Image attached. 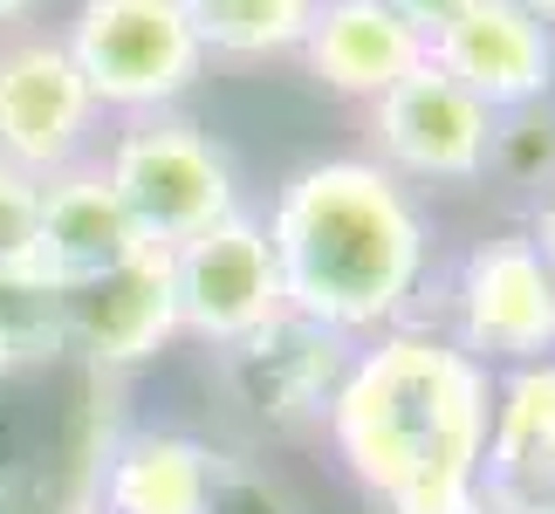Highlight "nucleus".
<instances>
[{
	"instance_id": "f257e3e1",
	"label": "nucleus",
	"mask_w": 555,
	"mask_h": 514,
	"mask_svg": "<svg viewBox=\"0 0 555 514\" xmlns=\"http://www.w3.org/2000/svg\"><path fill=\"white\" fill-rule=\"evenodd\" d=\"M494 371L446 330L364 336L330 391V446L377 514H474Z\"/></svg>"
},
{
	"instance_id": "f03ea898",
	"label": "nucleus",
	"mask_w": 555,
	"mask_h": 514,
	"mask_svg": "<svg viewBox=\"0 0 555 514\" xmlns=\"http://www.w3.org/2000/svg\"><path fill=\"white\" fill-rule=\"evenodd\" d=\"M268 247L282 261L288 316L364 343L398 330L425 295L433 220L418 192L377 158H315L274 192Z\"/></svg>"
},
{
	"instance_id": "7ed1b4c3",
	"label": "nucleus",
	"mask_w": 555,
	"mask_h": 514,
	"mask_svg": "<svg viewBox=\"0 0 555 514\" xmlns=\"http://www.w3.org/2000/svg\"><path fill=\"white\" fill-rule=\"evenodd\" d=\"M62 49H69L76 76L90 82L96 111L117 117L179 111V97L212 62L185 0H82Z\"/></svg>"
},
{
	"instance_id": "20e7f679",
	"label": "nucleus",
	"mask_w": 555,
	"mask_h": 514,
	"mask_svg": "<svg viewBox=\"0 0 555 514\" xmlns=\"http://www.w3.org/2000/svg\"><path fill=\"white\" fill-rule=\"evenodd\" d=\"M103 179L117 185L138 233L158 247H179L192 233H206L212 220L241 213V171H233V158L179 111L124 117V131L103 152Z\"/></svg>"
},
{
	"instance_id": "39448f33",
	"label": "nucleus",
	"mask_w": 555,
	"mask_h": 514,
	"mask_svg": "<svg viewBox=\"0 0 555 514\" xmlns=\"http://www.w3.org/2000/svg\"><path fill=\"white\" fill-rule=\"evenodd\" d=\"M501 117L433 55L371 103V158L404 185H474L494 165Z\"/></svg>"
},
{
	"instance_id": "423d86ee",
	"label": "nucleus",
	"mask_w": 555,
	"mask_h": 514,
	"mask_svg": "<svg viewBox=\"0 0 555 514\" xmlns=\"http://www.w3.org/2000/svg\"><path fill=\"white\" fill-rule=\"evenodd\" d=\"M172 288H179V336L206 350L261 336L288 316L282 261L268 247V227L254 213H227L206 233L172 247Z\"/></svg>"
},
{
	"instance_id": "0eeeda50",
	"label": "nucleus",
	"mask_w": 555,
	"mask_h": 514,
	"mask_svg": "<svg viewBox=\"0 0 555 514\" xmlns=\"http://www.w3.org/2000/svg\"><path fill=\"white\" fill-rule=\"evenodd\" d=\"M446 336L466 357H480L487 371L555 357V261L535 233H494V241L466 247L453 274V330Z\"/></svg>"
},
{
	"instance_id": "6e6552de",
	"label": "nucleus",
	"mask_w": 555,
	"mask_h": 514,
	"mask_svg": "<svg viewBox=\"0 0 555 514\" xmlns=\"http://www.w3.org/2000/svg\"><path fill=\"white\" fill-rule=\"evenodd\" d=\"M96 124L103 111L62 41L21 35L0 49V165L28 171V179L69 171L90 152Z\"/></svg>"
},
{
	"instance_id": "1a4fd4ad",
	"label": "nucleus",
	"mask_w": 555,
	"mask_h": 514,
	"mask_svg": "<svg viewBox=\"0 0 555 514\" xmlns=\"http://www.w3.org/2000/svg\"><path fill=\"white\" fill-rule=\"evenodd\" d=\"M62 330H69V350L90 363V371H131V363L158 357L165 343L179 336L172 247L144 241L138 254H124L117 268L62 288Z\"/></svg>"
},
{
	"instance_id": "9d476101",
	"label": "nucleus",
	"mask_w": 555,
	"mask_h": 514,
	"mask_svg": "<svg viewBox=\"0 0 555 514\" xmlns=\"http://www.w3.org/2000/svg\"><path fill=\"white\" fill-rule=\"evenodd\" d=\"M425 55H433L460 90H474L494 117L535 111L555 90V28L535 14H521L515 0H466V8L425 41Z\"/></svg>"
},
{
	"instance_id": "9b49d317",
	"label": "nucleus",
	"mask_w": 555,
	"mask_h": 514,
	"mask_svg": "<svg viewBox=\"0 0 555 514\" xmlns=\"http://www.w3.org/2000/svg\"><path fill=\"white\" fill-rule=\"evenodd\" d=\"M480 507H494V514H555V357L494 371Z\"/></svg>"
},
{
	"instance_id": "f8f14e48",
	"label": "nucleus",
	"mask_w": 555,
	"mask_h": 514,
	"mask_svg": "<svg viewBox=\"0 0 555 514\" xmlns=\"http://www.w3.org/2000/svg\"><path fill=\"white\" fill-rule=\"evenodd\" d=\"M350 350L357 343L315 330L302 316H282L274 330L233 343L220 357H227V377H233V391H241V404H254V419H261L268 433H302V425H323L330 391H336V377H344Z\"/></svg>"
},
{
	"instance_id": "ddd939ff",
	"label": "nucleus",
	"mask_w": 555,
	"mask_h": 514,
	"mask_svg": "<svg viewBox=\"0 0 555 514\" xmlns=\"http://www.w3.org/2000/svg\"><path fill=\"white\" fill-rule=\"evenodd\" d=\"M227 453L179 425H138L96 460V514H212Z\"/></svg>"
},
{
	"instance_id": "4468645a",
	"label": "nucleus",
	"mask_w": 555,
	"mask_h": 514,
	"mask_svg": "<svg viewBox=\"0 0 555 514\" xmlns=\"http://www.w3.org/2000/svg\"><path fill=\"white\" fill-rule=\"evenodd\" d=\"M309 76L336 97L377 103L398 76H412L425 62V35L404 14H391L384 0H315L302 49Z\"/></svg>"
},
{
	"instance_id": "2eb2a0df",
	"label": "nucleus",
	"mask_w": 555,
	"mask_h": 514,
	"mask_svg": "<svg viewBox=\"0 0 555 514\" xmlns=\"http://www.w3.org/2000/svg\"><path fill=\"white\" fill-rule=\"evenodd\" d=\"M144 233L124 213L117 185L103 179V165H69L41 179V227H35V268L55 288H76L90 274L117 268L124 254H138Z\"/></svg>"
},
{
	"instance_id": "dca6fc26",
	"label": "nucleus",
	"mask_w": 555,
	"mask_h": 514,
	"mask_svg": "<svg viewBox=\"0 0 555 514\" xmlns=\"http://www.w3.org/2000/svg\"><path fill=\"white\" fill-rule=\"evenodd\" d=\"M185 14H192V28H199L206 55L274 62V55L302 49L315 0H185Z\"/></svg>"
},
{
	"instance_id": "f3484780",
	"label": "nucleus",
	"mask_w": 555,
	"mask_h": 514,
	"mask_svg": "<svg viewBox=\"0 0 555 514\" xmlns=\"http://www.w3.org/2000/svg\"><path fill=\"white\" fill-rule=\"evenodd\" d=\"M69 350V330H62V288L28 268H0V377L35 371Z\"/></svg>"
},
{
	"instance_id": "a211bd4d",
	"label": "nucleus",
	"mask_w": 555,
	"mask_h": 514,
	"mask_svg": "<svg viewBox=\"0 0 555 514\" xmlns=\"http://www.w3.org/2000/svg\"><path fill=\"white\" fill-rule=\"evenodd\" d=\"M487 171H507L515 185H555V117L542 111H515L501 117L494 131V165Z\"/></svg>"
},
{
	"instance_id": "6ab92c4d",
	"label": "nucleus",
	"mask_w": 555,
	"mask_h": 514,
	"mask_svg": "<svg viewBox=\"0 0 555 514\" xmlns=\"http://www.w3.org/2000/svg\"><path fill=\"white\" fill-rule=\"evenodd\" d=\"M35 227H41V179L0 165V268L35 261Z\"/></svg>"
},
{
	"instance_id": "aec40b11",
	"label": "nucleus",
	"mask_w": 555,
	"mask_h": 514,
	"mask_svg": "<svg viewBox=\"0 0 555 514\" xmlns=\"http://www.w3.org/2000/svg\"><path fill=\"white\" fill-rule=\"evenodd\" d=\"M384 8H391V14H404V21H412V28H418L425 41H433V35L446 28V21H453V14L466 8V0H384Z\"/></svg>"
},
{
	"instance_id": "412c9836",
	"label": "nucleus",
	"mask_w": 555,
	"mask_h": 514,
	"mask_svg": "<svg viewBox=\"0 0 555 514\" xmlns=\"http://www.w3.org/2000/svg\"><path fill=\"white\" fill-rule=\"evenodd\" d=\"M535 241H542V254L555 261V185H548V206H542V233H535Z\"/></svg>"
},
{
	"instance_id": "4be33fe9",
	"label": "nucleus",
	"mask_w": 555,
	"mask_h": 514,
	"mask_svg": "<svg viewBox=\"0 0 555 514\" xmlns=\"http://www.w3.org/2000/svg\"><path fill=\"white\" fill-rule=\"evenodd\" d=\"M41 8V0H0V21H28Z\"/></svg>"
},
{
	"instance_id": "5701e85b",
	"label": "nucleus",
	"mask_w": 555,
	"mask_h": 514,
	"mask_svg": "<svg viewBox=\"0 0 555 514\" xmlns=\"http://www.w3.org/2000/svg\"><path fill=\"white\" fill-rule=\"evenodd\" d=\"M515 8H521V14H535V21H548V28H555V0H515Z\"/></svg>"
},
{
	"instance_id": "b1692460",
	"label": "nucleus",
	"mask_w": 555,
	"mask_h": 514,
	"mask_svg": "<svg viewBox=\"0 0 555 514\" xmlns=\"http://www.w3.org/2000/svg\"><path fill=\"white\" fill-rule=\"evenodd\" d=\"M474 514H494V507H474Z\"/></svg>"
}]
</instances>
